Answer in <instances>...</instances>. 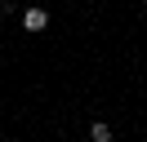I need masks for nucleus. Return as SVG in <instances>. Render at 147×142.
<instances>
[{"mask_svg": "<svg viewBox=\"0 0 147 142\" xmlns=\"http://www.w3.org/2000/svg\"><path fill=\"white\" fill-rule=\"evenodd\" d=\"M22 27H27L31 36H36V31H45V27H49V9H40V5L22 9Z\"/></svg>", "mask_w": 147, "mask_h": 142, "instance_id": "1", "label": "nucleus"}, {"mask_svg": "<svg viewBox=\"0 0 147 142\" xmlns=\"http://www.w3.org/2000/svg\"><path fill=\"white\" fill-rule=\"evenodd\" d=\"M89 138H94V142H111V129H107L102 120H94V124H89Z\"/></svg>", "mask_w": 147, "mask_h": 142, "instance_id": "2", "label": "nucleus"}, {"mask_svg": "<svg viewBox=\"0 0 147 142\" xmlns=\"http://www.w3.org/2000/svg\"><path fill=\"white\" fill-rule=\"evenodd\" d=\"M143 9H147V0H143Z\"/></svg>", "mask_w": 147, "mask_h": 142, "instance_id": "3", "label": "nucleus"}]
</instances>
